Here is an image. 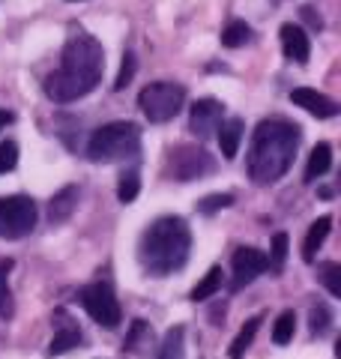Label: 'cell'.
I'll return each mask as SVG.
<instances>
[{
	"label": "cell",
	"instance_id": "obj_1",
	"mask_svg": "<svg viewBox=\"0 0 341 359\" xmlns=\"http://www.w3.org/2000/svg\"><path fill=\"white\" fill-rule=\"evenodd\" d=\"M102 72H105L102 42L90 33H75L63 48L60 69H54L45 78V96L57 105L78 102V99H84L99 87Z\"/></svg>",
	"mask_w": 341,
	"mask_h": 359
},
{
	"label": "cell",
	"instance_id": "obj_2",
	"mask_svg": "<svg viewBox=\"0 0 341 359\" xmlns=\"http://www.w3.org/2000/svg\"><path fill=\"white\" fill-rule=\"evenodd\" d=\"M300 147V126L288 120L258 123L248 147V177L258 186H269L290 171L293 156Z\"/></svg>",
	"mask_w": 341,
	"mask_h": 359
},
{
	"label": "cell",
	"instance_id": "obj_3",
	"mask_svg": "<svg viewBox=\"0 0 341 359\" xmlns=\"http://www.w3.org/2000/svg\"><path fill=\"white\" fill-rule=\"evenodd\" d=\"M192 252V231L186 219L162 216L141 233L138 243V261L150 276H170L183 269Z\"/></svg>",
	"mask_w": 341,
	"mask_h": 359
},
{
	"label": "cell",
	"instance_id": "obj_4",
	"mask_svg": "<svg viewBox=\"0 0 341 359\" xmlns=\"http://www.w3.org/2000/svg\"><path fill=\"white\" fill-rule=\"evenodd\" d=\"M141 150V129L132 120H114L93 132L87 144L90 162H120L132 159Z\"/></svg>",
	"mask_w": 341,
	"mask_h": 359
},
{
	"label": "cell",
	"instance_id": "obj_5",
	"mask_svg": "<svg viewBox=\"0 0 341 359\" xmlns=\"http://www.w3.org/2000/svg\"><path fill=\"white\" fill-rule=\"evenodd\" d=\"M186 102V87L177 81H156L147 84L138 93V108L150 123H168L174 120Z\"/></svg>",
	"mask_w": 341,
	"mask_h": 359
},
{
	"label": "cell",
	"instance_id": "obj_6",
	"mask_svg": "<svg viewBox=\"0 0 341 359\" xmlns=\"http://www.w3.org/2000/svg\"><path fill=\"white\" fill-rule=\"evenodd\" d=\"M39 210L36 201L27 195H9L0 198V237L4 240H21L36 228Z\"/></svg>",
	"mask_w": 341,
	"mask_h": 359
},
{
	"label": "cell",
	"instance_id": "obj_7",
	"mask_svg": "<svg viewBox=\"0 0 341 359\" xmlns=\"http://www.w3.org/2000/svg\"><path fill=\"white\" fill-rule=\"evenodd\" d=\"M81 306H84V311L90 314V318L99 323V327H105V330H117L120 327L123 311H120V302H117V297H114L111 285L93 282V285L81 287Z\"/></svg>",
	"mask_w": 341,
	"mask_h": 359
},
{
	"label": "cell",
	"instance_id": "obj_8",
	"mask_svg": "<svg viewBox=\"0 0 341 359\" xmlns=\"http://www.w3.org/2000/svg\"><path fill=\"white\" fill-rule=\"evenodd\" d=\"M168 171L174 174L177 183H192V180H201L203 174H213L215 171V159L203 147L183 144V147H177L174 153H170Z\"/></svg>",
	"mask_w": 341,
	"mask_h": 359
},
{
	"label": "cell",
	"instance_id": "obj_9",
	"mask_svg": "<svg viewBox=\"0 0 341 359\" xmlns=\"http://www.w3.org/2000/svg\"><path fill=\"white\" fill-rule=\"evenodd\" d=\"M231 269H234V290H240L246 285H252L260 273L269 269V257L260 252V249H252V245H243L236 249L234 257H231Z\"/></svg>",
	"mask_w": 341,
	"mask_h": 359
},
{
	"label": "cell",
	"instance_id": "obj_10",
	"mask_svg": "<svg viewBox=\"0 0 341 359\" xmlns=\"http://www.w3.org/2000/svg\"><path fill=\"white\" fill-rule=\"evenodd\" d=\"M222 120H225V105L219 99H198L189 108V132L195 138H210L222 126Z\"/></svg>",
	"mask_w": 341,
	"mask_h": 359
},
{
	"label": "cell",
	"instance_id": "obj_11",
	"mask_svg": "<svg viewBox=\"0 0 341 359\" xmlns=\"http://www.w3.org/2000/svg\"><path fill=\"white\" fill-rule=\"evenodd\" d=\"M51 320H54V339L48 344V356H63L84 341L81 327H78V320L66 309H57Z\"/></svg>",
	"mask_w": 341,
	"mask_h": 359
},
{
	"label": "cell",
	"instance_id": "obj_12",
	"mask_svg": "<svg viewBox=\"0 0 341 359\" xmlns=\"http://www.w3.org/2000/svg\"><path fill=\"white\" fill-rule=\"evenodd\" d=\"M281 51H284V57L293 60V63H300L305 66L312 57V39H309V33H305L300 25H281Z\"/></svg>",
	"mask_w": 341,
	"mask_h": 359
},
{
	"label": "cell",
	"instance_id": "obj_13",
	"mask_svg": "<svg viewBox=\"0 0 341 359\" xmlns=\"http://www.w3.org/2000/svg\"><path fill=\"white\" fill-rule=\"evenodd\" d=\"M290 102L300 105V108H305L309 114L321 117V120H329V117L338 114V102H335V99L317 93V90H312V87H297V90H290Z\"/></svg>",
	"mask_w": 341,
	"mask_h": 359
},
{
	"label": "cell",
	"instance_id": "obj_14",
	"mask_svg": "<svg viewBox=\"0 0 341 359\" xmlns=\"http://www.w3.org/2000/svg\"><path fill=\"white\" fill-rule=\"evenodd\" d=\"M75 207H78V186H63L60 192L51 198V204H48V222H51V224L69 222V216L75 212Z\"/></svg>",
	"mask_w": 341,
	"mask_h": 359
},
{
	"label": "cell",
	"instance_id": "obj_15",
	"mask_svg": "<svg viewBox=\"0 0 341 359\" xmlns=\"http://www.w3.org/2000/svg\"><path fill=\"white\" fill-rule=\"evenodd\" d=\"M219 132V147L225 159H236V150H240V141H243V132H246V123L240 117H231V120H222V126L215 129Z\"/></svg>",
	"mask_w": 341,
	"mask_h": 359
},
{
	"label": "cell",
	"instance_id": "obj_16",
	"mask_svg": "<svg viewBox=\"0 0 341 359\" xmlns=\"http://www.w3.org/2000/svg\"><path fill=\"white\" fill-rule=\"evenodd\" d=\"M329 228H333V219H329V216H321L317 222H312L309 233H305V243H302V261L305 264L314 261L317 249H321V245L326 243V237H329Z\"/></svg>",
	"mask_w": 341,
	"mask_h": 359
},
{
	"label": "cell",
	"instance_id": "obj_17",
	"mask_svg": "<svg viewBox=\"0 0 341 359\" xmlns=\"http://www.w3.org/2000/svg\"><path fill=\"white\" fill-rule=\"evenodd\" d=\"M329 168H333V147L326 141H321L309 156V165H305V183H314L317 177H323Z\"/></svg>",
	"mask_w": 341,
	"mask_h": 359
},
{
	"label": "cell",
	"instance_id": "obj_18",
	"mask_svg": "<svg viewBox=\"0 0 341 359\" xmlns=\"http://www.w3.org/2000/svg\"><path fill=\"white\" fill-rule=\"evenodd\" d=\"M156 359H186V330L183 327H170L165 332Z\"/></svg>",
	"mask_w": 341,
	"mask_h": 359
},
{
	"label": "cell",
	"instance_id": "obj_19",
	"mask_svg": "<svg viewBox=\"0 0 341 359\" xmlns=\"http://www.w3.org/2000/svg\"><path fill=\"white\" fill-rule=\"evenodd\" d=\"M9 273H13V261L4 257V261H0V320H9L15 314L13 287H9Z\"/></svg>",
	"mask_w": 341,
	"mask_h": 359
},
{
	"label": "cell",
	"instance_id": "obj_20",
	"mask_svg": "<svg viewBox=\"0 0 341 359\" xmlns=\"http://www.w3.org/2000/svg\"><path fill=\"white\" fill-rule=\"evenodd\" d=\"M150 341H153V330H150V323H147V320H132L129 335H126V341H123V351H129V353H141L144 347H150Z\"/></svg>",
	"mask_w": 341,
	"mask_h": 359
},
{
	"label": "cell",
	"instance_id": "obj_21",
	"mask_svg": "<svg viewBox=\"0 0 341 359\" xmlns=\"http://www.w3.org/2000/svg\"><path fill=\"white\" fill-rule=\"evenodd\" d=\"M260 320H264L260 314H258V318H252V320H246V327L231 341V351H227V353H231V359H243V353L248 351V344H252V339H255V332L260 330Z\"/></svg>",
	"mask_w": 341,
	"mask_h": 359
},
{
	"label": "cell",
	"instance_id": "obj_22",
	"mask_svg": "<svg viewBox=\"0 0 341 359\" xmlns=\"http://www.w3.org/2000/svg\"><path fill=\"white\" fill-rule=\"evenodd\" d=\"M252 39V27L246 21H231L225 30H222V45L225 48H243V45Z\"/></svg>",
	"mask_w": 341,
	"mask_h": 359
},
{
	"label": "cell",
	"instance_id": "obj_23",
	"mask_svg": "<svg viewBox=\"0 0 341 359\" xmlns=\"http://www.w3.org/2000/svg\"><path fill=\"white\" fill-rule=\"evenodd\" d=\"M219 287H222V269H219V266H213L210 273L198 282V287L192 290V302H203V299H210Z\"/></svg>",
	"mask_w": 341,
	"mask_h": 359
},
{
	"label": "cell",
	"instance_id": "obj_24",
	"mask_svg": "<svg viewBox=\"0 0 341 359\" xmlns=\"http://www.w3.org/2000/svg\"><path fill=\"white\" fill-rule=\"evenodd\" d=\"M293 330H297V314L288 309V311H281L276 318V327H272V341H276L279 347L288 344L293 339Z\"/></svg>",
	"mask_w": 341,
	"mask_h": 359
},
{
	"label": "cell",
	"instance_id": "obj_25",
	"mask_svg": "<svg viewBox=\"0 0 341 359\" xmlns=\"http://www.w3.org/2000/svg\"><path fill=\"white\" fill-rule=\"evenodd\" d=\"M138 192H141V177H138V171H126L120 177V186H117V198H120V204H132L135 198H138Z\"/></svg>",
	"mask_w": 341,
	"mask_h": 359
},
{
	"label": "cell",
	"instance_id": "obj_26",
	"mask_svg": "<svg viewBox=\"0 0 341 359\" xmlns=\"http://www.w3.org/2000/svg\"><path fill=\"white\" fill-rule=\"evenodd\" d=\"M312 335H317V339H323V335L329 332V327H333V311H329L323 302H317V306H312Z\"/></svg>",
	"mask_w": 341,
	"mask_h": 359
},
{
	"label": "cell",
	"instance_id": "obj_27",
	"mask_svg": "<svg viewBox=\"0 0 341 359\" xmlns=\"http://www.w3.org/2000/svg\"><path fill=\"white\" fill-rule=\"evenodd\" d=\"M284 261H288V233H276L272 237V252H269V269L272 273H281Z\"/></svg>",
	"mask_w": 341,
	"mask_h": 359
},
{
	"label": "cell",
	"instance_id": "obj_28",
	"mask_svg": "<svg viewBox=\"0 0 341 359\" xmlns=\"http://www.w3.org/2000/svg\"><path fill=\"white\" fill-rule=\"evenodd\" d=\"M321 282L326 285V290L333 297H341V266L335 261L321 264Z\"/></svg>",
	"mask_w": 341,
	"mask_h": 359
},
{
	"label": "cell",
	"instance_id": "obj_29",
	"mask_svg": "<svg viewBox=\"0 0 341 359\" xmlns=\"http://www.w3.org/2000/svg\"><path fill=\"white\" fill-rule=\"evenodd\" d=\"M234 204V195H207V198H201L198 201V212H203V216H213V212H219V210H225V207H231Z\"/></svg>",
	"mask_w": 341,
	"mask_h": 359
},
{
	"label": "cell",
	"instance_id": "obj_30",
	"mask_svg": "<svg viewBox=\"0 0 341 359\" xmlns=\"http://www.w3.org/2000/svg\"><path fill=\"white\" fill-rule=\"evenodd\" d=\"M135 54L132 51H126L123 54V66H120V75H117V81H114V90H126L129 87V81L135 78Z\"/></svg>",
	"mask_w": 341,
	"mask_h": 359
},
{
	"label": "cell",
	"instance_id": "obj_31",
	"mask_svg": "<svg viewBox=\"0 0 341 359\" xmlns=\"http://www.w3.org/2000/svg\"><path fill=\"white\" fill-rule=\"evenodd\" d=\"M15 165H18V147L13 141H4L0 144V174H9Z\"/></svg>",
	"mask_w": 341,
	"mask_h": 359
},
{
	"label": "cell",
	"instance_id": "obj_32",
	"mask_svg": "<svg viewBox=\"0 0 341 359\" xmlns=\"http://www.w3.org/2000/svg\"><path fill=\"white\" fill-rule=\"evenodd\" d=\"M300 15H302V21H305V25H309L312 30H323V18L317 15L312 6H302V9H300Z\"/></svg>",
	"mask_w": 341,
	"mask_h": 359
},
{
	"label": "cell",
	"instance_id": "obj_33",
	"mask_svg": "<svg viewBox=\"0 0 341 359\" xmlns=\"http://www.w3.org/2000/svg\"><path fill=\"white\" fill-rule=\"evenodd\" d=\"M6 123H13V114H9V111H0V129H4Z\"/></svg>",
	"mask_w": 341,
	"mask_h": 359
},
{
	"label": "cell",
	"instance_id": "obj_34",
	"mask_svg": "<svg viewBox=\"0 0 341 359\" xmlns=\"http://www.w3.org/2000/svg\"><path fill=\"white\" fill-rule=\"evenodd\" d=\"M72 4H78V0H72Z\"/></svg>",
	"mask_w": 341,
	"mask_h": 359
}]
</instances>
